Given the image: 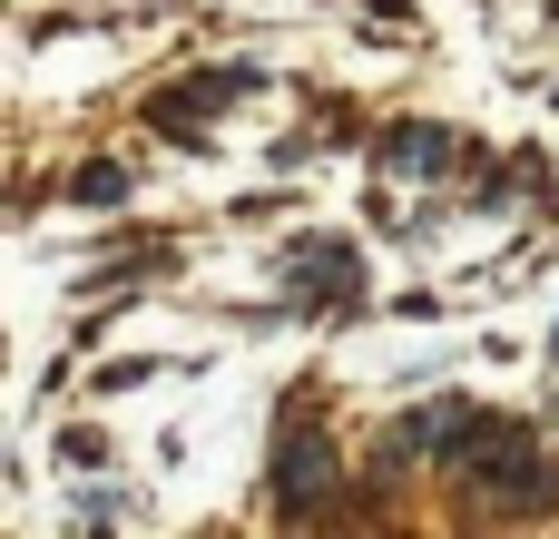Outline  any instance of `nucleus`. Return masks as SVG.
<instances>
[{
  "instance_id": "nucleus-2",
  "label": "nucleus",
  "mask_w": 559,
  "mask_h": 539,
  "mask_svg": "<svg viewBox=\"0 0 559 539\" xmlns=\"http://www.w3.org/2000/svg\"><path fill=\"white\" fill-rule=\"evenodd\" d=\"M275 275H285V295L314 304V314H354V304H364V255H354V236H295Z\"/></svg>"
},
{
  "instance_id": "nucleus-6",
  "label": "nucleus",
  "mask_w": 559,
  "mask_h": 539,
  "mask_svg": "<svg viewBox=\"0 0 559 539\" xmlns=\"http://www.w3.org/2000/svg\"><path fill=\"white\" fill-rule=\"evenodd\" d=\"M69 206H128V167H108V157H88V167H69V187H59Z\"/></svg>"
},
{
  "instance_id": "nucleus-5",
  "label": "nucleus",
  "mask_w": 559,
  "mask_h": 539,
  "mask_svg": "<svg viewBox=\"0 0 559 539\" xmlns=\"http://www.w3.org/2000/svg\"><path fill=\"white\" fill-rule=\"evenodd\" d=\"M255 88H265V69H255V59H226V69L187 79V88H157V98H147V118H167V128H187V137H197V118H206L216 98H255Z\"/></svg>"
},
{
  "instance_id": "nucleus-7",
  "label": "nucleus",
  "mask_w": 559,
  "mask_h": 539,
  "mask_svg": "<svg viewBox=\"0 0 559 539\" xmlns=\"http://www.w3.org/2000/svg\"><path fill=\"white\" fill-rule=\"evenodd\" d=\"M550 29H559V10H550Z\"/></svg>"
},
{
  "instance_id": "nucleus-8",
  "label": "nucleus",
  "mask_w": 559,
  "mask_h": 539,
  "mask_svg": "<svg viewBox=\"0 0 559 539\" xmlns=\"http://www.w3.org/2000/svg\"><path fill=\"white\" fill-rule=\"evenodd\" d=\"M550 354H559V344H550Z\"/></svg>"
},
{
  "instance_id": "nucleus-4",
  "label": "nucleus",
  "mask_w": 559,
  "mask_h": 539,
  "mask_svg": "<svg viewBox=\"0 0 559 539\" xmlns=\"http://www.w3.org/2000/svg\"><path fill=\"white\" fill-rule=\"evenodd\" d=\"M462 167V137L442 128V118H403L383 147H373V177L383 187H432V177H452Z\"/></svg>"
},
{
  "instance_id": "nucleus-3",
  "label": "nucleus",
  "mask_w": 559,
  "mask_h": 539,
  "mask_svg": "<svg viewBox=\"0 0 559 539\" xmlns=\"http://www.w3.org/2000/svg\"><path fill=\"white\" fill-rule=\"evenodd\" d=\"M265 491H275V511L285 520H305L324 491H334V442H324V422H305V412H285V432H275V471H265Z\"/></svg>"
},
{
  "instance_id": "nucleus-1",
  "label": "nucleus",
  "mask_w": 559,
  "mask_h": 539,
  "mask_svg": "<svg viewBox=\"0 0 559 539\" xmlns=\"http://www.w3.org/2000/svg\"><path fill=\"white\" fill-rule=\"evenodd\" d=\"M462 481H472V501H491L501 520H531V511H550L559 491V462L540 452V432L531 422H511V412H481L472 432H462Z\"/></svg>"
}]
</instances>
